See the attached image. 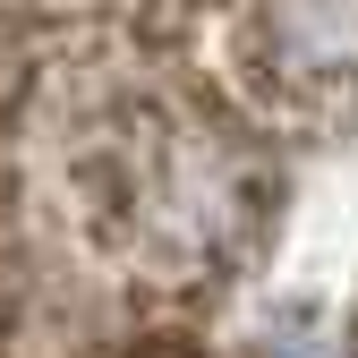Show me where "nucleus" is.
<instances>
[{"instance_id":"f257e3e1","label":"nucleus","mask_w":358,"mask_h":358,"mask_svg":"<svg viewBox=\"0 0 358 358\" xmlns=\"http://www.w3.org/2000/svg\"><path fill=\"white\" fill-rule=\"evenodd\" d=\"M231 60L273 111H350L358 103V0H239Z\"/></svg>"}]
</instances>
